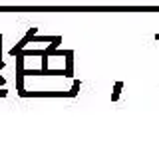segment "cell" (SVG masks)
Wrapping results in <instances>:
<instances>
[{
	"label": "cell",
	"mask_w": 159,
	"mask_h": 153,
	"mask_svg": "<svg viewBox=\"0 0 159 153\" xmlns=\"http://www.w3.org/2000/svg\"><path fill=\"white\" fill-rule=\"evenodd\" d=\"M0 60H2V34H0Z\"/></svg>",
	"instance_id": "cell-8"
},
{
	"label": "cell",
	"mask_w": 159,
	"mask_h": 153,
	"mask_svg": "<svg viewBox=\"0 0 159 153\" xmlns=\"http://www.w3.org/2000/svg\"><path fill=\"white\" fill-rule=\"evenodd\" d=\"M22 97H70L68 92H24Z\"/></svg>",
	"instance_id": "cell-3"
},
{
	"label": "cell",
	"mask_w": 159,
	"mask_h": 153,
	"mask_svg": "<svg viewBox=\"0 0 159 153\" xmlns=\"http://www.w3.org/2000/svg\"><path fill=\"white\" fill-rule=\"evenodd\" d=\"M34 36H36V28H30V30L26 32V36H24L22 40H20V42L16 44V46L12 48V50H8V54H12V56H18V54L22 52V48H26V44L34 40Z\"/></svg>",
	"instance_id": "cell-2"
},
{
	"label": "cell",
	"mask_w": 159,
	"mask_h": 153,
	"mask_svg": "<svg viewBox=\"0 0 159 153\" xmlns=\"http://www.w3.org/2000/svg\"><path fill=\"white\" fill-rule=\"evenodd\" d=\"M58 36H34V42H56Z\"/></svg>",
	"instance_id": "cell-6"
},
{
	"label": "cell",
	"mask_w": 159,
	"mask_h": 153,
	"mask_svg": "<svg viewBox=\"0 0 159 153\" xmlns=\"http://www.w3.org/2000/svg\"><path fill=\"white\" fill-rule=\"evenodd\" d=\"M121 88H123V82H116V86H113V93H111V101L119 100V92H121Z\"/></svg>",
	"instance_id": "cell-5"
},
{
	"label": "cell",
	"mask_w": 159,
	"mask_h": 153,
	"mask_svg": "<svg viewBox=\"0 0 159 153\" xmlns=\"http://www.w3.org/2000/svg\"><path fill=\"white\" fill-rule=\"evenodd\" d=\"M4 96H8V90H0V97H4Z\"/></svg>",
	"instance_id": "cell-9"
},
{
	"label": "cell",
	"mask_w": 159,
	"mask_h": 153,
	"mask_svg": "<svg viewBox=\"0 0 159 153\" xmlns=\"http://www.w3.org/2000/svg\"><path fill=\"white\" fill-rule=\"evenodd\" d=\"M4 83H6V80H4V78H2V74H0V86H4Z\"/></svg>",
	"instance_id": "cell-10"
},
{
	"label": "cell",
	"mask_w": 159,
	"mask_h": 153,
	"mask_svg": "<svg viewBox=\"0 0 159 153\" xmlns=\"http://www.w3.org/2000/svg\"><path fill=\"white\" fill-rule=\"evenodd\" d=\"M24 76H26V70H24V52H20L16 56V90L18 96H24Z\"/></svg>",
	"instance_id": "cell-1"
},
{
	"label": "cell",
	"mask_w": 159,
	"mask_h": 153,
	"mask_svg": "<svg viewBox=\"0 0 159 153\" xmlns=\"http://www.w3.org/2000/svg\"><path fill=\"white\" fill-rule=\"evenodd\" d=\"M155 38H157V40H159V34H157V36H155Z\"/></svg>",
	"instance_id": "cell-11"
},
{
	"label": "cell",
	"mask_w": 159,
	"mask_h": 153,
	"mask_svg": "<svg viewBox=\"0 0 159 153\" xmlns=\"http://www.w3.org/2000/svg\"><path fill=\"white\" fill-rule=\"evenodd\" d=\"M80 83H82L80 80H74V86H72V90L68 92V93H70V97H76V96H78V92H80Z\"/></svg>",
	"instance_id": "cell-7"
},
{
	"label": "cell",
	"mask_w": 159,
	"mask_h": 153,
	"mask_svg": "<svg viewBox=\"0 0 159 153\" xmlns=\"http://www.w3.org/2000/svg\"><path fill=\"white\" fill-rule=\"evenodd\" d=\"M74 76V50H66V78Z\"/></svg>",
	"instance_id": "cell-4"
}]
</instances>
